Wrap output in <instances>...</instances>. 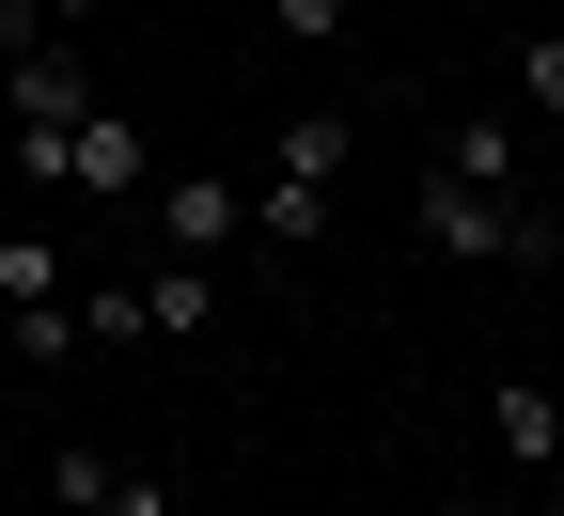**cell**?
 <instances>
[{
  "label": "cell",
  "instance_id": "cell-12",
  "mask_svg": "<svg viewBox=\"0 0 564 516\" xmlns=\"http://www.w3.org/2000/svg\"><path fill=\"white\" fill-rule=\"evenodd\" d=\"M440 173H470V188H518V125H486V110H470V125H440Z\"/></svg>",
  "mask_w": 564,
  "mask_h": 516
},
{
  "label": "cell",
  "instance_id": "cell-15",
  "mask_svg": "<svg viewBox=\"0 0 564 516\" xmlns=\"http://www.w3.org/2000/svg\"><path fill=\"white\" fill-rule=\"evenodd\" d=\"M267 32L282 47H345V0H267Z\"/></svg>",
  "mask_w": 564,
  "mask_h": 516
},
{
  "label": "cell",
  "instance_id": "cell-14",
  "mask_svg": "<svg viewBox=\"0 0 564 516\" xmlns=\"http://www.w3.org/2000/svg\"><path fill=\"white\" fill-rule=\"evenodd\" d=\"M518 110L564 125V32H518Z\"/></svg>",
  "mask_w": 564,
  "mask_h": 516
},
{
  "label": "cell",
  "instance_id": "cell-13",
  "mask_svg": "<svg viewBox=\"0 0 564 516\" xmlns=\"http://www.w3.org/2000/svg\"><path fill=\"white\" fill-rule=\"evenodd\" d=\"M0 344H17V360H79V314L32 298V314H0Z\"/></svg>",
  "mask_w": 564,
  "mask_h": 516
},
{
  "label": "cell",
  "instance_id": "cell-7",
  "mask_svg": "<svg viewBox=\"0 0 564 516\" xmlns=\"http://www.w3.org/2000/svg\"><path fill=\"white\" fill-rule=\"evenodd\" d=\"M251 235L267 251H329V188L314 173H251Z\"/></svg>",
  "mask_w": 564,
  "mask_h": 516
},
{
  "label": "cell",
  "instance_id": "cell-10",
  "mask_svg": "<svg viewBox=\"0 0 564 516\" xmlns=\"http://www.w3.org/2000/svg\"><path fill=\"white\" fill-rule=\"evenodd\" d=\"M204 314H220V282H204L188 251H173V266H141V329H158V344H188Z\"/></svg>",
  "mask_w": 564,
  "mask_h": 516
},
{
  "label": "cell",
  "instance_id": "cell-4",
  "mask_svg": "<svg viewBox=\"0 0 564 516\" xmlns=\"http://www.w3.org/2000/svg\"><path fill=\"white\" fill-rule=\"evenodd\" d=\"M0 110H17V125H79V110H95V47H79V32L0 47Z\"/></svg>",
  "mask_w": 564,
  "mask_h": 516
},
{
  "label": "cell",
  "instance_id": "cell-11",
  "mask_svg": "<svg viewBox=\"0 0 564 516\" xmlns=\"http://www.w3.org/2000/svg\"><path fill=\"white\" fill-rule=\"evenodd\" d=\"M267 173H314V188H345V110H282V125H267Z\"/></svg>",
  "mask_w": 564,
  "mask_h": 516
},
{
  "label": "cell",
  "instance_id": "cell-9",
  "mask_svg": "<svg viewBox=\"0 0 564 516\" xmlns=\"http://www.w3.org/2000/svg\"><path fill=\"white\" fill-rule=\"evenodd\" d=\"M63 314H79V360H126V344H158V329H141V282H63Z\"/></svg>",
  "mask_w": 564,
  "mask_h": 516
},
{
  "label": "cell",
  "instance_id": "cell-8",
  "mask_svg": "<svg viewBox=\"0 0 564 516\" xmlns=\"http://www.w3.org/2000/svg\"><path fill=\"white\" fill-rule=\"evenodd\" d=\"M47 485L79 501V516H173V485H158V470H110V454H63Z\"/></svg>",
  "mask_w": 564,
  "mask_h": 516
},
{
  "label": "cell",
  "instance_id": "cell-3",
  "mask_svg": "<svg viewBox=\"0 0 564 516\" xmlns=\"http://www.w3.org/2000/svg\"><path fill=\"white\" fill-rule=\"evenodd\" d=\"M63 188L95 204V235L110 219H141V188H158V141H141L126 110H79V141H63Z\"/></svg>",
  "mask_w": 564,
  "mask_h": 516
},
{
  "label": "cell",
  "instance_id": "cell-5",
  "mask_svg": "<svg viewBox=\"0 0 564 516\" xmlns=\"http://www.w3.org/2000/svg\"><path fill=\"white\" fill-rule=\"evenodd\" d=\"M486 438H502V470H564V392L549 376H486Z\"/></svg>",
  "mask_w": 564,
  "mask_h": 516
},
{
  "label": "cell",
  "instance_id": "cell-2",
  "mask_svg": "<svg viewBox=\"0 0 564 516\" xmlns=\"http://www.w3.org/2000/svg\"><path fill=\"white\" fill-rule=\"evenodd\" d=\"M236 235H251V188L236 173H158V188H141V251H188L204 266V251H236Z\"/></svg>",
  "mask_w": 564,
  "mask_h": 516
},
{
  "label": "cell",
  "instance_id": "cell-6",
  "mask_svg": "<svg viewBox=\"0 0 564 516\" xmlns=\"http://www.w3.org/2000/svg\"><path fill=\"white\" fill-rule=\"evenodd\" d=\"M79 282V235H47V219H0V314H32Z\"/></svg>",
  "mask_w": 564,
  "mask_h": 516
},
{
  "label": "cell",
  "instance_id": "cell-1",
  "mask_svg": "<svg viewBox=\"0 0 564 516\" xmlns=\"http://www.w3.org/2000/svg\"><path fill=\"white\" fill-rule=\"evenodd\" d=\"M423 251H455V266H533V251H564V235H549V204H518V188L423 173Z\"/></svg>",
  "mask_w": 564,
  "mask_h": 516
}]
</instances>
